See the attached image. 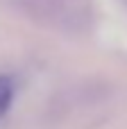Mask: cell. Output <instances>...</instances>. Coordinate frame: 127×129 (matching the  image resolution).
Wrapping results in <instances>:
<instances>
[{"mask_svg":"<svg viewBox=\"0 0 127 129\" xmlns=\"http://www.w3.org/2000/svg\"><path fill=\"white\" fill-rule=\"evenodd\" d=\"M11 100H14V82H11V77L0 75V116L7 113Z\"/></svg>","mask_w":127,"mask_h":129,"instance_id":"cell-1","label":"cell"}]
</instances>
